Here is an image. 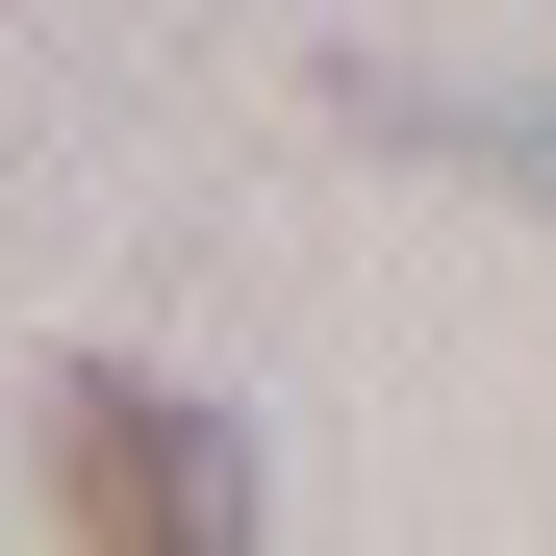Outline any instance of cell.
I'll return each instance as SVG.
<instances>
[{"instance_id":"2","label":"cell","mask_w":556,"mask_h":556,"mask_svg":"<svg viewBox=\"0 0 556 556\" xmlns=\"http://www.w3.org/2000/svg\"><path fill=\"white\" fill-rule=\"evenodd\" d=\"M354 127H430V152H506L531 203H556V127H531V102H405V76H354Z\"/></svg>"},{"instance_id":"1","label":"cell","mask_w":556,"mask_h":556,"mask_svg":"<svg viewBox=\"0 0 556 556\" xmlns=\"http://www.w3.org/2000/svg\"><path fill=\"white\" fill-rule=\"evenodd\" d=\"M51 531L76 556H228L253 531V430L102 354V380H51Z\"/></svg>"}]
</instances>
